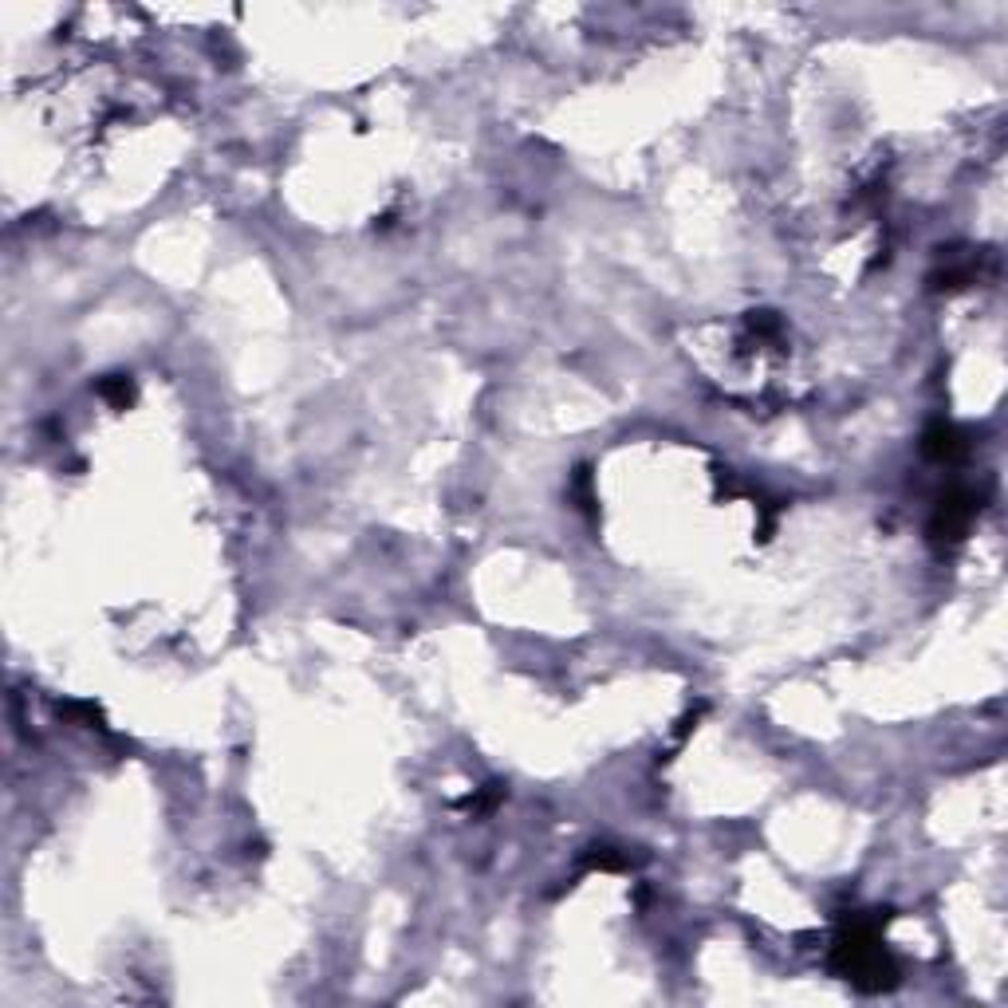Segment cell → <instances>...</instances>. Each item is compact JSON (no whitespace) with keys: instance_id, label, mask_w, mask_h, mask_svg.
Returning a JSON list of instances; mask_svg holds the SVG:
<instances>
[{"instance_id":"1","label":"cell","mask_w":1008,"mask_h":1008,"mask_svg":"<svg viewBox=\"0 0 1008 1008\" xmlns=\"http://www.w3.org/2000/svg\"><path fill=\"white\" fill-rule=\"evenodd\" d=\"M973 512H977V508H973V497H949V501H942V508H938L930 532H934L938 540H961L965 528H969V520H973Z\"/></svg>"},{"instance_id":"2","label":"cell","mask_w":1008,"mask_h":1008,"mask_svg":"<svg viewBox=\"0 0 1008 1008\" xmlns=\"http://www.w3.org/2000/svg\"><path fill=\"white\" fill-rule=\"evenodd\" d=\"M922 449H926L934 461H949V457H957L965 445H961V438H957L953 426H934V430L926 434V441H922Z\"/></svg>"}]
</instances>
